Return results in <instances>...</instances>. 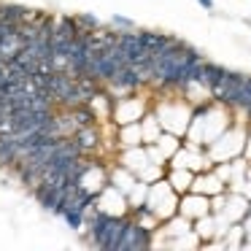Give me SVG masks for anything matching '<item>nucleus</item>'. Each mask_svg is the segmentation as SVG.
<instances>
[{"label":"nucleus","mask_w":251,"mask_h":251,"mask_svg":"<svg viewBox=\"0 0 251 251\" xmlns=\"http://www.w3.org/2000/svg\"><path fill=\"white\" fill-rule=\"evenodd\" d=\"M73 141L78 143V149H81L84 154H95L100 149V125H92V127H78L76 132H73Z\"/></svg>","instance_id":"nucleus-6"},{"label":"nucleus","mask_w":251,"mask_h":251,"mask_svg":"<svg viewBox=\"0 0 251 251\" xmlns=\"http://www.w3.org/2000/svg\"><path fill=\"white\" fill-rule=\"evenodd\" d=\"M197 3H200L205 11H213V0H197Z\"/></svg>","instance_id":"nucleus-14"},{"label":"nucleus","mask_w":251,"mask_h":251,"mask_svg":"<svg viewBox=\"0 0 251 251\" xmlns=\"http://www.w3.org/2000/svg\"><path fill=\"white\" fill-rule=\"evenodd\" d=\"M154 243V229L143 227V224L127 219V227L122 232V240H119V251H143Z\"/></svg>","instance_id":"nucleus-4"},{"label":"nucleus","mask_w":251,"mask_h":251,"mask_svg":"<svg viewBox=\"0 0 251 251\" xmlns=\"http://www.w3.org/2000/svg\"><path fill=\"white\" fill-rule=\"evenodd\" d=\"M211 211L213 208H211V197L208 195H200V192L189 189V192H184V195L178 197V213L184 219H189L192 224H195L197 219L208 216Z\"/></svg>","instance_id":"nucleus-5"},{"label":"nucleus","mask_w":251,"mask_h":251,"mask_svg":"<svg viewBox=\"0 0 251 251\" xmlns=\"http://www.w3.org/2000/svg\"><path fill=\"white\" fill-rule=\"evenodd\" d=\"M76 22H78V27L81 30H87V33H95V30H100L103 27V22H100L95 14H78L76 17Z\"/></svg>","instance_id":"nucleus-12"},{"label":"nucleus","mask_w":251,"mask_h":251,"mask_svg":"<svg viewBox=\"0 0 251 251\" xmlns=\"http://www.w3.org/2000/svg\"><path fill=\"white\" fill-rule=\"evenodd\" d=\"M178 197L181 195L168 184V181H165V176H162V178H157V181H149L143 205H146L159 222H168L170 216L178 213Z\"/></svg>","instance_id":"nucleus-1"},{"label":"nucleus","mask_w":251,"mask_h":251,"mask_svg":"<svg viewBox=\"0 0 251 251\" xmlns=\"http://www.w3.org/2000/svg\"><path fill=\"white\" fill-rule=\"evenodd\" d=\"M119 130V146L122 149H132V146H143V135H141V122H130V125H116Z\"/></svg>","instance_id":"nucleus-11"},{"label":"nucleus","mask_w":251,"mask_h":251,"mask_svg":"<svg viewBox=\"0 0 251 251\" xmlns=\"http://www.w3.org/2000/svg\"><path fill=\"white\" fill-rule=\"evenodd\" d=\"M19 162L17 135H0V168H14Z\"/></svg>","instance_id":"nucleus-9"},{"label":"nucleus","mask_w":251,"mask_h":251,"mask_svg":"<svg viewBox=\"0 0 251 251\" xmlns=\"http://www.w3.org/2000/svg\"><path fill=\"white\" fill-rule=\"evenodd\" d=\"M165 181H168L178 195H184V192H189L192 184H195V170H189V168H170L168 173H165Z\"/></svg>","instance_id":"nucleus-8"},{"label":"nucleus","mask_w":251,"mask_h":251,"mask_svg":"<svg viewBox=\"0 0 251 251\" xmlns=\"http://www.w3.org/2000/svg\"><path fill=\"white\" fill-rule=\"evenodd\" d=\"M229 111H240V114H246V116L251 114V76H246V73H243V78H240L238 89H235Z\"/></svg>","instance_id":"nucleus-7"},{"label":"nucleus","mask_w":251,"mask_h":251,"mask_svg":"<svg viewBox=\"0 0 251 251\" xmlns=\"http://www.w3.org/2000/svg\"><path fill=\"white\" fill-rule=\"evenodd\" d=\"M108 27H114L116 33H122V30H132V27H135V22H132V19H127V17L114 14V17L108 19Z\"/></svg>","instance_id":"nucleus-13"},{"label":"nucleus","mask_w":251,"mask_h":251,"mask_svg":"<svg viewBox=\"0 0 251 251\" xmlns=\"http://www.w3.org/2000/svg\"><path fill=\"white\" fill-rule=\"evenodd\" d=\"M249 119H251V114H249Z\"/></svg>","instance_id":"nucleus-15"},{"label":"nucleus","mask_w":251,"mask_h":251,"mask_svg":"<svg viewBox=\"0 0 251 251\" xmlns=\"http://www.w3.org/2000/svg\"><path fill=\"white\" fill-rule=\"evenodd\" d=\"M146 105L141 103V98L132 95H125V98H114V108H111V122L116 125H130V122H141L143 114H146Z\"/></svg>","instance_id":"nucleus-3"},{"label":"nucleus","mask_w":251,"mask_h":251,"mask_svg":"<svg viewBox=\"0 0 251 251\" xmlns=\"http://www.w3.org/2000/svg\"><path fill=\"white\" fill-rule=\"evenodd\" d=\"M103 87L108 89L114 98H125V95H132V92H138V89L143 87V78H141V73H138L132 65H122L119 71L103 84Z\"/></svg>","instance_id":"nucleus-2"},{"label":"nucleus","mask_w":251,"mask_h":251,"mask_svg":"<svg viewBox=\"0 0 251 251\" xmlns=\"http://www.w3.org/2000/svg\"><path fill=\"white\" fill-rule=\"evenodd\" d=\"M224 71L227 68L224 65H219V62H202V73H200V81H197V87H202L208 95H211V89L216 87L219 81H222V76H224Z\"/></svg>","instance_id":"nucleus-10"}]
</instances>
